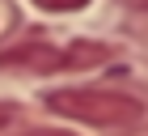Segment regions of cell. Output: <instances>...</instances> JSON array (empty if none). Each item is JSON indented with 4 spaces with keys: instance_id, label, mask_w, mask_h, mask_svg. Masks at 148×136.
<instances>
[{
    "instance_id": "cell-1",
    "label": "cell",
    "mask_w": 148,
    "mask_h": 136,
    "mask_svg": "<svg viewBox=\"0 0 148 136\" xmlns=\"http://www.w3.org/2000/svg\"><path fill=\"white\" fill-rule=\"evenodd\" d=\"M55 115H68L76 124L93 128H127L144 119V102L123 90H102V85H76V90H55L47 98Z\"/></svg>"
},
{
    "instance_id": "cell-2",
    "label": "cell",
    "mask_w": 148,
    "mask_h": 136,
    "mask_svg": "<svg viewBox=\"0 0 148 136\" xmlns=\"http://www.w3.org/2000/svg\"><path fill=\"white\" fill-rule=\"evenodd\" d=\"M110 47L106 43H68V47H51V43H21L0 51V68L4 72H34V77H51V72H72V68H93L106 64Z\"/></svg>"
},
{
    "instance_id": "cell-3",
    "label": "cell",
    "mask_w": 148,
    "mask_h": 136,
    "mask_svg": "<svg viewBox=\"0 0 148 136\" xmlns=\"http://www.w3.org/2000/svg\"><path fill=\"white\" fill-rule=\"evenodd\" d=\"M38 9H47V13H76V9H85L89 0H34Z\"/></svg>"
},
{
    "instance_id": "cell-4",
    "label": "cell",
    "mask_w": 148,
    "mask_h": 136,
    "mask_svg": "<svg viewBox=\"0 0 148 136\" xmlns=\"http://www.w3.org/2000/svg\"><path fill=\"white\" fill-rule=\"evenodd\" d=\"M17 119H21V106H17V102H0V132L9 124H17Z\"/></svg>"
},
{
    "instance_id": "cell-5",
    "label": "cell",
    "mask_w": 148,
    "mask_h": 136,
    "mask_svg": "<svg viewBox=\"0 0 148 136\" xmlns=\"http://www.w3.org/2000/svg\"><path fill=\"white\" fill-rule=\"evenodd\" d=\"M17 136H76L68 128H30V132H17Z\"/></svg>"
},
{
    "instance_id": "cell-6",
    "label": "cell",
    "mask_w": 148,
    "mask_h": 136,
    "mask_svg": "<svg viewBox=\"0 0 148 136\" xmlns=\"http://www.w3.org/2000/svg\"><path fill=\"white\" fill-rule=\"evenodd\" d=\"M127 4H136V9H144V13H148V0H127Z\"/></svg>"
}]
</instances>
